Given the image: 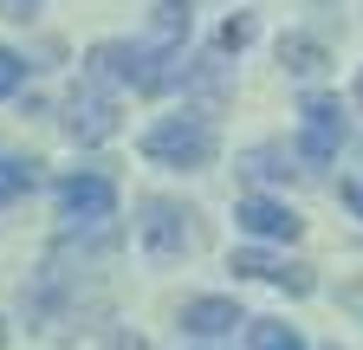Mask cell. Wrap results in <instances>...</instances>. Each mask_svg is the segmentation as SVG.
<instances>
[{
	"mask_svg": "<svg viewBox=\"0 0 363 350\" xmlns=\"http://www.w3.org/2000/svg\"><path fill=\"white\" fill-rule=\"evenodd\" d=\"M279 65L298 72V78H311L318 65H325V46H318V39H305V33H292V39H279Z\"/></svg>",
	"mask_w": 363,
	"mask_h": 350,
	"instance_id": "10",
	"label": "cell"
},
{
	"mask_svg": "<svg viewBox=\"0 0 363 350\" xmlns=\"http://www.w3.org/2000/svg\"><path fill=\"white\" fill-rule=\"evenodd\" d=\"M91 78H111V84H130V91H162L175 78V46L162 39H104V46H91Z\"/></svg>",
	"mask_w": 363,
	"mask_h": 350,
	"instance_id": "1",
	"label": "cell"
},
{
	"mask_svg": "<svg viewBox=\"0 0 363 350\" xmlns=\"http://www.w3.org/2000/svg\"><path fill=\"white\" fill-rule=\"evenodd\" d=\"M247 39H253V20H227L220 26V52H240Z\"/></svg>",
	"mask_w": 363,
	"mask_h": 350,
	"instance_id": "14",
	"label": "cell"
},
{
	"mask_svg": "<svg viewBox=\"0 0 363 350\" xmlns=\"http://www.w3.org/2000/svg\"><path fill=\"white\" fill-rule=\"evenodd\" d=\"M344 208L363 221V175H350V182H344Z\"/></svg>",
	"mask_w": 363,
	"mask_h": 350,
	"instance_id": "16",
	"label": "cell"
},
{
	"mask_svg": "<svg viewBox=\"0 0 363 350\" xmlns=\"http://www.w3.org/2000/svg\"><path fill=\"white\" fill-rule=\"evenodd\" d=\"M0 13H7V20H33L39 0H0Z\"/></svg>",
	"mask_w": 363,
	"mask_h": 350,
	"instance_id": "17",
	"label": "cell"
},
{
	"mask_svg": "<svg viewBox=\"0 0 363 350\" xmlns=\"http://www.w3.org/2000/svg\"><path fill=\"white\" fill-rule=\"evenodd\" d=\"M59 214L72 227H111L117 221V182L111 175H65L59 182Z\"/></svg>",
	"mask_w": 363,
	"mask_h": 350,
	"instance_id": "5",
	"label": "cell"
},
{
	"mask_svg": "<svg viewBox=\"0 0 363 350\" xmlns=\"http://www.w3.org/2000/svg\"><path fill=\"white\" fill-rule=\"evenodd\" d=\"M33 182H39V162H26V156H0V208L20 201Z\"/></svg>",
	"mask_w": 363,
	"mask_h": 350,
	"instance_id": "11",
	"label": "cell"
},
{
	"mask_svg": "<svg viewBox=\"0 0 363 350\" xmlns=\"http://www.w3.org/2000/svg\"><path fill=\"white\" fill-rule=\"evenodd\" d=\"M143 156L150 162H169V169H208L214 162V123L182 111V117H162L143 130Z\"/></svg>",
	"mask_w": 363,
	"mask_h": 350,
	"instance_id": "2",
	"label": "cell"
},
{
	"mask_svg": "<svg viewBox=\"0 0 363 350\" xmlns=\"http://www.w3.org/2000/svg\"><path fill=\"white\" fill-rule=\"evenodd\" d=\"M234 273H247V279H266V286H286L292 298H305L318 279H311V266H286V259H272V253H259V247H240L234 253Z\"/></svg>",
	"mask_w": 363,
	"mask_h": 350,
	"instance_id": "8",
	"label": "cell"
},
{
	"mask_svg": "<svg viewBox=\"0 0 363 350\" xmlns=\"http://www.w3.org/2000/svg\"><path fill=\"white\" fill-rule=\"evenodd\" d=\"M298 117H305V137H298V156H305V162H331V156L344 149V111H337V98L311 91V98L298 104Z\"/></svg>",
	"mask_w": 363,
	"mask_h": 350,
	"instance_id": "6",
	"label": "cell"
},
{
	"mask_svg": "<svg viewBox=\"0 0 363 350\" xmlns=\"http://www.w3.org/2000/svg\"><path fill=\"white\" fill-rule=\"evenodd\" d=\"M0 344H7V331H0Z\"/></svg>",
	"mask_w": 363,
	"mask_h": 350,
	"instance_id": "19",
	"label": "cell"
},
{
	"mask_svg": "<svg viewBox=\"0 0 363 350\" xmlns=\"http://www.w3.org/2000/svg\"><path fill=\"white\" fill-rule=\"evenodd\" d=\"M234 324H247L234 298H189V305H182V331H195V337H220Z\"/></svg>",
	"mask_w": 363,
	"mask_h": 350,
	"instance_id": "9",
	"label": "cell"
},
{
	"mask_svg": "<svg viewBox=\"0 0 363 350\" xmlns=\"http://www.w3.org/2000/svg\"><path fill=\"white\" fill-rule=\"evenodd\" d=\"M65 137L72 143H111L117 137V98L104 91L98 78H84V84H72L65 91Z\"/></svg>",
	"mask_w": 363,
	"mask_h": 350,
	"instance_id": "4",
	"label": "cell"
},
{
	"mask_svg": "<svg viewBox=\"0 0 363 350\" xmlns=\"http://www.w3.org/2000/svg\"><path fill=\"white\" fill-rule=\"evenodd\" d=\"M143 221H136V240H143V253L156 259V266H169V259H182V253H195V214L182 208V201H169V195H150L143 208Z\"/></svg>",
	"mask_w": 363,
	"mask_h": 350,
	"instance_id": "3",
	"label": "cell"
},
{
	"mask_svg": "<svg viewBox=\"0 0 363 350\" xmlns=\"http://www.w3.org/2000/svg\"><path fill=\"white\" fill-rule=\"evenodd\" d=\"M234 221H240L253 240H298V234H305V221H298L286 201H272V195H247V201L234 208Z\"/></svg>",
	"mask_w": 363,
	"mask_h": 350,
	"instance_id": "7",
	"label": "cell"
},
{
	"mask_svg": "<svg viewBox=\"0 0 363 350\" xmlns=\"http://www.w3.org/2000/svg\"><path fill=\"white\" fill-rule=\"evenodd\" d=\"M253 350H305V337H298L286 318H259V324H253Z\"/></svg>",
	"mask_w": 363,
	"mask_h": 350,
	"instance_id": "12",
	"label": "cell"
},
{
	"mask_svg": "<svg viewBox=\"0 0 363 350\" xmlns=\"http://www.w3.org/2000/svg\"><path fill=\"white\" fill-rule=\"evenodd\" d=\"M20 78H26V59L0 46V98H13V91H20Z\"/></svg>",
	"mask_w": 363,
	"mask_h": 350,
	"instance_id": "13",
	"label": "cell"
},
{
	"mask_svg": "<svg viewBox=\"0 0 363 350\" xmlns=\"http://www.w3.org/2000/svg\"><path fill=\"white\" fill-rule=\"evenodd\" d=\"M357 104H363V78H357Z\"/></svg>",
	"mask_w": 363,
	"mask_h": 350,
	"instance_id": "18",
	"label": "cell"
},
{
	"mask_svg": "<svg viewBox=\"0 0 363 350\" xmlns=\"http://www.w3.org/2000/svg\"><path fill=\"white\" fill-rule=\"evenodd\" d=\"M104 350H150V337H136V331H111Z\"/></svg>",
	"mask_w": 363,
	"mask_h": 350,
	"instance_id": "15",
	"label": "cell"
}]
</instances>
